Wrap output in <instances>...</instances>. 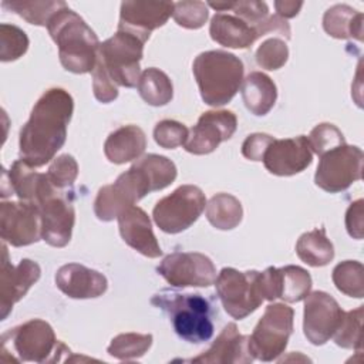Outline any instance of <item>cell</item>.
<instances>
[{"instance_id":"4dcf8cb0","label":"cell","mask_w":364,"mask_h":364,"mask_svg":"<svg viewBox=\"0 0 364 364\" xmlns=\"http://www.w3.org/2000/svg\"><path fill=\"white\" fill-rule=\"evenodd\" d=\"M1 6L20 17H23L30 24L46 26L50 18L67 4L64 1H3Z\"/></svg>"},{"instance_id":"e575fe53","label":"cell","mask_w":364,"mask_h":364,"mask_svg":"<svg viewBox=\"0 0 364 364\" xmlns=\"http://www.w3.org/2000/svg\"><path fill=\"white\" fill-rule=\"evenodd\" d=\"M361 320H363V306L355 310L344 311L343 320L333 334L337 346L343 348L361 350Z\"/></svg>"},{"instance_id":"7bdbcfd3","label":"cell","mask_w":364,"mask_h":364,"mask_svg":"<svg viewBox=\"0 0 364 364\" xmlns=\"http://www.w3.org/2000/svg\"><path fill=\"white\" fill-rule=\"evenodd\" d=\"M92 91L95 98L102 104H108L118 97L117 85L100 64H95L92 70Z\"/></svg>"},{"instance_id":"cb8c5ba5","label":"cell","mask_w":364,"mask_h":364,"mask_svg":"<svg viewBox=\"0 0 364 364\" xmlns=\"http://www.w3.org/2000/svg\"><path fill=\"white\" fill-rule=\"evenodd\" d=\"M146 148L144 131L136 125H125L108 135L104 144V154L112 164H125L138 159Z\"/></svg>"},{"instance_id":"8fae6325","label":"cell","mask_w":364,"mask_h":364,"mask_svg":"<svg viewBox=\"0 0 364 364\" xmlns=\"http://www.w3.org/2000/svg\"><path fill=\"white\" fill-rule=\"evenodd\" d=\"M206 205L205 193L195 185H182L159 199L152 210L156 226L165 233H179L193 225Z\"/></svg>"},{"instance_id":"44dd1931","label":"cell","mask_w":364,"mask_h":364,"mask_svg":"<svg viewBox=\"0 0 364 364\" xmlns=\"http://www.w3.org/2000/svg\"><path fill=\"white\" fill-rule=\"evenodd\" d=\"M57 287L71 299H94L107 291L105 276L80 263L61 266L55 273Z\"/></svg>"},{"instance_id":"8d00e7d4","label":"cell","mask_w":364,"mask_h":364,"mask_svg":"<svg viewBox=\"0 0 364 364\" xmlns=\"http://www.w3.org/2000/svg\"><path fill=\"white\" fill-rule=\"evenodd\" d=\"M209 6L216 10H232L235 16L246 21L247 24L256 27L259 30V26L269 17V9L267 4L263 1H232V3H213L210 1ZM260 36V34H259Z\"/></svg>"},{"instance_id":"8992f818","label":"cell","mask_w":364,"mask_h":364,"mask_svg":"<svg viewBox=\"0 0 364 364\" xmlns=\"http://www.w3.org/2000/svg\"><path fill=\"white\" fill-rule=\"evenodd\" d=\"M144 41L136 36L118 30L111 38L100 44L97 64H100L115 85L132 88L138 85L139 61Z\"/></svg>"},{"instance_id":"9a60e30c","label":"cell","mask_w":364,"mask_h":364,"mask_svg":"<svg viewBox=\"0 0 364 364\" xmlns=\"http://www.w3.org/2000/svg\"><path fill=\"white\" fill-rule=\"evenodd\" d=\"M344 311L326 291H313L306 296L303 330L307 340L314 346L328 341L343 320Z\"/></svg>"},{"instance_id":"484cf974","label":"cell","mask_w":364,"mask_h":364,"mask_svg":"<svg viewBox=\"0 0 364 364\" xmlns=\"http://www.w3.org/2000/svg\"><path fill=\"white\" fill-rule=\"evenodd\" d=\"M323 27L334 38L363 40V14L347 4L330 7L324 13Z\"/></svg>"},{"instance_id":"b9f144b4","label":"cell","mask_w":364,"mask_h":364,"mask_svg":"<svg viewBox=\"0 0 364 364\" xmlns=\"http://www.w3.org/2000/svg\"><path fill=\"white\" fill-rule=\"evenodd\" d=\"M77 175H78L77 161L68 154H64L55 158L47 172L50 182L55 188L63 191L74 183V181L77 179Z\"/></svg>"},{"instance_id":"277c9868","label":"cell","mask_w":364,"mask_h":364,"mask_svg":"<svg viewBox=\"0 0 364 364\" xmlns=\"http://www.w3.org/2000/svg\"><path fill=\"white\" fill-rule=\"evenodd\" d=\"M151 303L169 316L175 333L182 340L199 344L213 336L212 307L200 294L162 290L151 299Z\"/></svg>"},{"instance_id":"603a6c76","label":"cell","mask_w":364,"mask_h":364,"mask_svg":"<svg viewBox=\"0 0 364 364\" xmlns=\"http://www.w3.org/2000/svg\"><path fill=\"white\" fill-rule=\"evenodd\" d=\"M209 33L213 41L229 48H247L260 37L256 27L226 13H216L212 17Z\"/></svg>"},{"instance_id":"ab89813d","label":"cell","mask_w":364,"mask_h":364,"mask_svg":"<svg viewBox=\"0 0 364 364\" xmlns=\"http://www.w3.org/2000/svg\"><path fill=\"white\" fill-rule=\"evenodd\" d=\"M172 16L181 27L196 30L206 23L209 13L203 1H176Z\"/></svg>"},{"instance_id":"74e56055","label":"cell","mask_w":364,"mask_h":364,"mask_svg":"<svg viewBox=\"0 0 364 364\" xmlns=\"http://www.w3.org/2000/svg\"><path fill=\"white\" fill-rule=\"evenodd\" d=\"M307 141L311 152H316L318 156H323L328 151L346 144L341 131L336 125L328 122H323L314 127L307 136Z\"/></svg>"},{"instance_id":"836d02e7","label":"cell","mask_w":364,"mask_h":364,"mask_svg":"<svg viewBox=\"0 0 364 364\" xmlns=\"http://www.w3.org/2000/svg\"><path fill=\"white\" fill-rule=\"evenodd\" d=\"M7 176L10 179L11 192H14L20 198V200H34L41 173L36 172V169L26 164L23 159H18L11 165Z\"/></svg>"},{"instance_id":"30bf717a","label":"cell","mask_w":364,"mask_h":364,"mask_svg":"<svg viewBox=\"0 0 364 364\" xmlns=\"http://www.w3.org/2000/svg\"><path fill=\"white\" fill-rule=\"evenodd\" d=\"M293 309L284 303L269 304L249 336V350L260 361L276 360L287 347L293 331Z\"/></svg>"},{"instance_id":"60d3db41","label":"cell","mask_w":364,"mask_h":364,"mask_svg":"<svg viewBox=\"0 0 364 364\" xmlns=\"http://www.w3.org/2000/svg\"><path fill=\"white\" fill-rule=\"evenodd\" d=\"M188 135L189 129L183 124L173 119H164L154 128L155 142L165 149H173L179 145H183L188 139Z\"/></svg>"},{"instance_id":"52a82bcc","label":"cell","mask_w":364,"mask_h":364,"mask_svg":"<svg viewBox=\"0 0 364 364\" xmlns=\"http://www.w3.org/2000/svg\"><path fill=\"white\" fill-rule=\"evenodd\" d=\"M154 183L145 168L136 161L111 185L102 186L94 200V212L100 220L109 222L146 193L154 192Z\"/></svg>"},{"instance_id":"4316f807","label":"cell","mask_w":364,"mask_h":364,"mask_svg":"<svg viewBox=\"0 0 364 364\" xmlns=\"http://www.w3.org/2000/svg\"><path fill=\"white\" fill-rule=\"evenodd\" d=\"M296 253L309 266L321 267L333 260L334 247L327 239L324 229H314L299 237Z\"/></svg>"},{"instance_id":"e0dca14e","label":"cell","mask_w":364,"mask_h":364,"mask_svg":"<svg viewBox=\"0 0 364 364\" xmlns=\"http://www.w3.org/2000/svg\"><path fill=\"white\" fill-rule=\"evenodd\" d=\"M3 259L0 270V310L1 320L11 311L13 306L27 293V290L40 279V266L30 260L23 259L17 266L9 262V252L6 242H3Z\"/></svg>"},{"instance_id":"7402d4cb","label":"cell","mask_w":364,"mask_h":364,"mask_svg":"<svg viewBox=\"0 0 364 364\" xmlns=\"http://www.w3.org/2000/svg\"><path fill=\"white\" fill-rule=\"evenodd\" d=\"M253 360L249 350V336H242L236 324L229 323L206 351L189 361L203 364H246Z\"/></svg>"},{"instance_id":"1f68e13d","label":"cell","mask_w":364,"mask_h":364,"mask_svg":"<svg viewBox=\"0 0 364 364\" xmlns=\"http://www.w3.org/2000/svg\"><path fill=\"white\" fill-rule=\"evenodd\" d=\"M333 282L336 287L351 297L364 296V267L357 260H346L333 269Z\"/></svg>"},{"instance_id":"f35d334b","label":"cell","mask_w":364,"mask_h":364,"mask_svg":"<svg viewBox=\"0 0 364 364\" xmlns=\"http://www.w3.org/2000/svg\"><path fill=\"white\" fill-rule=\"evenodd\" d=\"M289 58L287 44L277 37L263 41L256 50V63L264 70H279Z\"/></svg>"},{"instance_id":"9c48e42d","label":"cell","mask_w":364,"mask_h":364,"mask_svg":"<svg viewBox=\"0 0 364 364\" xmlns=\"http://www.w3.org/2000/svg\"><path fill=\"white\" fill-rule=\"evenodd\" d=\"M216 293L229 316L242 320L264 300L260 289V272H239L223 267L215 280Z\"/></svg>"},{"instance_id":"ac0fdd59","label":"cell","mask_w":364,"mask_h":364,"mask_svg":"<svg viewBox=\"0 0 364 364\" xmlns=\"http://www.w3.org/2000/svg\"><path fill=\"white\" fill-rule=\"evenodd\" d=\"M264 168L277 176H290L304 171L313 161L307 136L273 139L263 155Z\"/></svg>"},{"instance_id":"6da1fadb","label":"cell","mask_w":364,"mask_h":364,"mask_svg":"<svg viewBox=\"0 0 364 364\" xmlns=\"http://www.w3.org/2000/svg\"><path fill=\"white\" fill-rule=\"evenodd\" d=\"M73 111L74 101L68 91L63 88L46 91L20 131V159L33 168L50 162L65 142Z\"/></svg>"},{"instance_id":"d6986e66","label":"cell","mask_w":364,"mask_h":364,"mask_svg":"<svg viewBox=\"0 0 364 364\" xmlns=\"http://www.w3.org/2000/svg\"><path fill=\"white\" fill-rule=\"evenodd\" d=\"M172 11L173 3L171 1H124L118 30L128 31L145 43L151 31L164 26Z\"/></svg>"},{"instance_id":"7a4b0ae2","label":"cell","mask_w":364,"mask_h":364,"mask_svg":"<svg viewBox=\"0 0 364 364\" xmlns=\"http://www.w3.org/2000/svg\"><path fill=\"white\" fill-rule=\"evenodd\" d=\"M47 30L58 47L60 63L67 71L85 74L95 68L101 43L87 23L68 6L50 18Z\"/></svg>"},{"instance_id":"7c38bea8","label":"cell","mask_w":364,"mask_h":364,"mask_svg":"<svg viewBox=\"0 0 364 364\" xmlns=\"http://www.w3.org/2000/svg\"><path fill=\"white\" fill-rule=\"evenodd\" d=\"M363 161L364 154L358 146H337L320 156L314 182L326 192H343L363 178Z\"/></svg>"},{"instance_id":"4fadbf2b","label":"cell","mask_w":364,"mask_h":364,"mask_svg":"<svg viewBox=\"0 0 364 364\" xmlns=\"http://www.w3.org/2000/svg\"><path fill=\"white\" fill-rule=\"evenodd\" d=\"M156 272L175 287H208L216 280L213 262L198 252H175L162 259Z\"/></svg>"},{"instance_id":"f1b7e54d","label":"cell","mask_w":364,"mask_h":364,"mask_svg":"<svg viewBox=\"0 0 364 364\" xmlns=\"http://www.w3.org/2000/svg\"><path fill=\"white\" fill-rule=\"evenodd\" d=\"M138 91L142 100L152 107L166 105L173 95L169 77L155 67L146 68L141 73L138 80Z\"/></svg>"},{"instance_id":"d6a6232c","label":"cell","mask_w":364,"mask_h":364,"mask_svg":"<svg viewBox=\"0 0 364 364\" xmlns=\"http://www.w3.org/2000/svg\"><path fill=\"white\" fill-rule=\"evenodd\" d=\"M152 344V334L124 333L111 340L108 354L118 360H134L142 357Z\"/></svg>"},{"instance_id":"5bb4252c","label":"cell","mask_w":364,"mask_h":364,"mask_svg":"<svg viewBox=\"0 0 364 364\" xmlns=\"http://www.w3.org/2000/svg\"><path fill=\"white\" fill-rule=\"evenodd\" d=\"M0 235L3 242L20 247L41 239V219L38 208L31 202L0 203Z\"/></svg>"},{"instance_id":"ffe728a7","label":"cell","mask_w":364,"mask_h":364,"mask_svg":"<svg viewBox=\"0 0 364 364\" xmlns=\"http://www.w3.org/2000/svg\"><path fill=\"white\" fill-rule=\"evenodd\" d=\"M118 228L124 242L141 255L155 259L162 255L154 235L149 216L138 206H129L118 215Z\"/></svg>"},{"instance_id":"d4e9b609","label":"cell","mask_w":364,"mask_h":364,"mask_svg":"<svg viewBox=\"0 0 364 364\" xmlns=\"http://www.w3.org/2000/svg\"><path fill=\"white\" fill-rule=\"evenodd\" d=\"M242 98L246 108L255 115H266L274 105L277 90L273 80L260 73H250L242 82Z\"/></svg>"},{"instance_id":"2e32d148","label":"cell","mask_w":364,"mask_h":364,"mask_svg":"<svg viewBox=\"0 0 364 364\" xmlns=\"http://www.w3.org/2000/svg\"><path fill=\"white\" fill-rule=\"evenodd\" d=\"M237 127L236 115L232 111H206L198 124L189 131L183 144L185 149L193 155H205L213 152L220 142L229 139Z\"/></svg>"},{"instance_id":"f6af8a7d","label":"cell","mask_w":364,"mask_h":364,"mask_svg":"<svg viewBox=\"0 0 364 364\" xmlns=\"http://www.w3.org/2000/svg\"><path fill=\"white\" fill-rule=\"evenodd\" d=\"M364 210H363V199H358L350 205L346 213V228L351 237L361 239L363 237V226H364Z\"/></svg>"},{"instance_id":"83f0119b","label":"cell","mask_w":364,"mask_h":364,"mask_svg":"<svg viewBox=\"0 0 364 364\" xmlns=\"http://www.w3.org/2000/svg\"><path fill=\"white\" fill-rule=\"evenodd\" d=\"M243 216L242 203L229 193H216L206 205V218L212 226L220 230L236 228Z\"/></svg>"},{"instance_id":"bcb514c9","label":"cell","mask_w":364,"mask_h":364,"mask_svg":"<svg viewBox=\"0 0 364 364\" xmlns=\"http://www.w3.org/2000/svg\"><path fill=\"white\" fill-rule=\"evenodd\" d=\"M301 7H303V1H286V0L274 1V9L277 11V16L284 18L294 17Z\"/></svg>"},{"instance_id":"f546056e","label":"cell","mask_w":364,"mask_h":364,"mask_svg":"<svg viewBox=\"0 0 364 364\" xmlns=\"http://www.w3.org/2000/svg\"><path fill=\"white\" fill-rule=\"evenodd\" d=\"M311 277L300 266H284L279 269V297L287 303H296L310 293Z\"/></svg>"},{"instance_id":"ee69618b","label":"cell","mask_w":364,"mask_h":364,"mask_svg":"<svg viewBox=\"0 0 364 364\" xmlns=\"http://www.w3.org/2000/svg\"><path fill=\"white\" fill-rule=\"evenodd\" d=\"M273 139L274 138L267 134H252L242 144V155L250 161H262L267 146L272 144Z\"/></svg>"},{"instance_id":"ba28073f","label":"cell","mask_w":364,"mask_h":364,"mask_svg":"<svg viewBox=\"0 0 364 364\" xmlns=\"http://www.w3.org/2000/svg\"><path fill=\"white\" fill-rule=\"evenodd\" d=\"M58 341L53 327L40 318L28 320L1 336V358L9 361H50Z\"/></svg>"},{"instance_id":"d590c367","label":"cell","mask_w":364,"mask_h":364,"mask_svg":"<svg viewBox=\"0 0 364 364\" xmlns=\"http://www.w3.org/2000/svg\"><path fill=\"white\" fill-rule=\"evenodd\" d=\"M28 48V37L26 33L11 24L0 26V60L14 61L20 58Z\"/></svg>"},{"instance_id":"3957f363","label":"cell","mask_w":364,"mask_h":364,"mask_svg":"<svg viewBox=\"0 0 364 364\" xmlns=\"http://www.w3.org/2000/svg\"><path fill=\"white\" fill-rule=\"evenodd\" d=\"M243 63L232 53L212 50L200 53L192 65L205 104L220 107L239 91L243 81Z\"/></svg>"},{"instance_id":"5b68a950","label":"cell","mask_w":364,"mask_h":364,"mask_svg":"<svg viewBox=\"0 0 364 364\" xmlns=\"http://www.w3.org/2000/svg\"><path fill=\"white\" fill-rule=\"evenodd\" d=\"M41 219V239L54 247H64L73 233L75 212L68 192L55 188L47 173H41L34 200Z\"/></svg>"}]
</instances>
